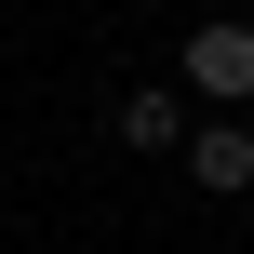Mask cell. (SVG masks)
Wrapping results in <instances>:
<instances>
[{
	"mask_svg": "<svg viewBox=\"0 0 254 254\" xmlns=\"http://www.w3.org/2000/svg\"><path fill=\"white\" fill-rule=\"evenodd\" d=\"M174 80H188L201 107H254V27H241V13H214V27H188V54H174Z\"/></svg>",
	"mask_w": 254,
	"mask_h": 254,
	"instance_id": "cell-1",
	"label": "cell"
},
{
	"mask_svg": "<svg viewBox=\"0 0 254 254\" xmlns=\"http://www.w3.org/2000/svg\"><path fill=\"white\" fill-rule=\"evenodd\" d=\"M188 174H201L214 201H241V188H254V121H241V107H214V121L188 134Z\"/></svg>",
	"mask_w": 254,
	"mask_h": 254,
	"instance_id": "cell-2",
	"label": "cell"
},
{
	"mask_svg": "<svg viewBox=\"0 0 254 254\" xmlns=\"http://www.w3.org/2000/svg\"><path fill=\"white\" fill-rule=\"evenodd\" d=\"M121 147H188V80H147V94H121Z\"/></svg>",
	"mask_w": 254,
	"mask_h": 254,
	"instance_id": "cell-3",
	"label": "cell"
}]
</instances>
